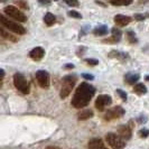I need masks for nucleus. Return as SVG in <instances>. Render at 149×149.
<instances>
[{"label":"nucleus","instance_id":"nucleus-3","mask_svg":"<svg viewBox=\"0 0 149 149\" xmlns=\"http://www.w3.org/2000/svg\"><path fill=\"white\" fill-rule=\"evenodd\" d=\"M76 83V76L75 75H66L62 80V88H61L60 95L62 99H65L68 97V94L72 92Z\"/></svg>","mask_w":149,"mask_h":149},{"label":"nucleus","instance_id":"nucleus-37","mask_svg":"<svg viewBox=\"0 0 149 149\" xmlns=\"http://www.w3.org/2000/svg\"><path fill=\"white\" fill-rule=\"evenodd\" d=\"M145 80H146V81H148V82H149V75H146V76H145Z\"/></svg>","mask_w":149,"mask_h":149},{"label":"nucleus","instance_id":"nucleus-7","mask_svg":"<svg viewBox=\"0 0 149 149\" xmlns=\"http://www.w3.org/2000/svg\"><path fill=\"white\" fill-rule=\"evenodd\" d=\"M125 113H126L125 109L119 107V105H117V107H113V108L109 109L108 111L105 112L104 119L108 120V121L113 120V119H119L120 117H122Z\"/></svg>","mask_w":149,"mask_h":149},{"label":"nucleus","instance_id":"nucleus-6","mask_svg":"<svg viewBox=\"0 0 149 149\" xmlns=\"http://www.w3.org/2000/svg\"><path fill=\"white\" fill-rule=\"evenodd\" d=\"M105 141L109 143V146L113 149H123L125 148V142L122 141V139L120 138L118 134H114L112 132L105 136Z\"/></svg>","mask_w":149,"mask_h":149},{"label":"nucleus","instance_id":"nucleus-10","mask_svg":"<svg viewBox=\"0 0 149 149\" xmlns=\"http://www.w3.org/2000/svg\"><path fill=\"white\" fill-rule=\"evenodd\" d=\"M118 134H119L120 138H123V139H130L131 138V128L130 126L127 125H121L118 127Z\"/></svg>","mask_w":149,"mask_h":149},{"label":"nucleus","instance_id":"nucleus-23","mask_svg":"<svg viewBox=\"0 0 149 149\" xmlns=\"http://www.w3.org/2000/svg\"><path fill=\"white\" fill-rule=\"evenodd\" d=\"M110 56H111V57H112V56H114V57H118V58H120V60H122L123 57H126V58L128 57V55H126L125 53H118V52H116V51H114V52L110 53Z\"/></svg>","mask_w":149,"mask_h":149},{"label":"nucleus","instance_id":"nucleus-11","mask_svg":"<svg viewBox=\"0 0 149 149\" xmlns=\"http://www.w3.org/2000/svg\"><path fill=\"white\" fill-rule=\"evenodd\" d=\"M45 55V51L44 48H42V47H35L33 51H30L29 53V56L30 58H33V60L35 61H40L43 57H44Z\"/></svg>","mask_w":149,"mask_h":149},{"label":"nucleus","instance_id":"nucleus-34","mask_svg":"<svg viewBox=\"0 0 149 149\" xmlns=\"http://www.w3.org/2000/svg\"><path fill=\"white\" fill-rule=\"evenodd\" d=\"M74 65L73 64H66V65H64V68H73Z\"/></svg>","mask_w":149,"mask_h":149},{"label":"nucleus","instance_id":"nucleus-22","mask_svg":"<svg viewBox=\"0 0 149 149\" xmlns=\"http://www.w3.org/2000/svg\"><path fill=\"white\" fill-rule=\"evenodd\" d=\"M132 2V0H128V1H113V0H111L110 1V3L111 5H113V6H127V5H130Z\"/></svg>","mask_w":149,"mask_h":149},{"label":"nucleus","instance_id":"nucleus-33","mask_svg":"<svg viewBox=\"0 0 149 149\" xmlns=\"http://www.w3.org/2000/svg\"><path fill=\"white\" fill-rule=\"evenodd\" d=\"M146 120H147L146 117H139V118H138V122H139V123H145Z\"/></svg>","mask_w":149,"mask_h":149},{"label":"nucleus","instance_id":"nucleus-35","mask_svg":"<svg viewBox=\"0 0 149 149\" xmlns=\"http://www.w3.org/2000/svg\"><path fill=\"white\" fill-rule=\"evenodd\" d=\"M45 149H61L60 147H55V146H48V147H46Z\"/></svg>","mask_w":149,"mask_h":149},{"label":"nucleus","instance_id":"nucleus-8","mask_svg":"<svg viewBox=\"0 0 149 149\" xmlns=\"http://www.w3.org/2000/svg\"><path fill=\"white\" fill-rule=\"evenodd\" d=\"M112 103V99L108 94H100L95 100V108L97 110L102 111L105 107L110 105Z\"/></svg>","mask_w":149,"mask_h":149},{"label":"nucleus","instance_id":"nucleus-14","mask_svg":"<svg viewBox=\"0 0 149 149\" xmlns=\"http://www.w3.org/2000/svg\"><path fill=\"white\" fill-rule=\"evenodd\" d=\"M139 79H140V75L138 73H132V72L127 73L126 76H125V80H126V82L128 84H134L137 81H139Z\"/></svg>","mask_w":149,"mask_h":149},{"label":"nucleus","instance_id":"nucleus-36","mask_svg":"<svg viewBox=\"0 0 149 149\" xmlns=\"http://www.w3.org/2000/svg\"><path fill=\"white\" fill-rule=\"evenodd\" d=\"M39 3H43V5H47V3H49L48 1H39Z\"/></svg>","mask_w":149,"mask_h":149},{"label":"nucleus","instance_id":"nucleus-17","mask_svg":"<svg viewBox=\"0 0 149 149\" xmlns=\"http://www.w3.org/2000/svg\"><path fill=\"white\" fill-rule=\"evenodd\" d=\"M108 31H109V30H108V27H107L105 25H101V26H97V27L94 28L93 34L97 35V36H104V35L108 34Z\"/></svg>","mask_w":149,"mask_h":149},{"label":"nucleus","instance_id":"nucleus-20","mask_svg":"<svg viewBox=\"0 0 149 149\" xmlns=\"http://www.w3.org/2000/svg\"><path fill=\"white\" fill-rule=\"evenodd\" d=\"M127 38L131 44H137L138 43V39L136 37V34H134V31H132V30H128L127 31Z\"/></svg>","mask_w":149,"mask_h":149},{"label":"nucleus","instance_id":"nucleus-21","mask_svg":"<svg viewBox=\"0 0 149 149\" xmlns=\"http://www.w3.org/2000/svg\"><path fill=\"white\" fill-rule=\"evenodd\" d=\"M120 37H121V31H120V29H118V28H112V38L116 40V43L117 42H119L120 40Z\"/></svg>","mask_w":149,"mask_h":149},{"label":"nucleus","instance_id":"nucleus-9","mask_svg":"<svg viewBox=\"0 0 149 149\" xmlns=\"http://www.w3.org/2000/svg\"><path fill=\"white\" fill-rule=\"evenodd\" d=\"M36 80H37L39 86H42L44 89L49 86V74H48V72H46V71H37Z\"/></svg>","mask_w":149,"mask_h":149},{"label":"nucleus","instance_id":"nucleus-19","mask_svg":"<svg viewBox=\"0 0 149 149\" xmlns=\"http://www.w3.org/2000/svg\"><path fill=\"white\" fill-rule=\"evenodd\" d=\"M134 90L137 94H140V95L147 93V88H146V85H145L143 83H138V84H136Z\"/></svg>","mask_w":149,"mask_h":149},{"label":"nucleus","instance_id":"nucleus-30","mask_svg":"<svg viewBox=\"0 0 149 149\" xmlns=\"http://www.w3.org/2000/svg\"><path fill=\"white\" fill-rule=\"evenodd\" d=\"M68 6H73V7H77L80 3H79V1H70V0H66L65 1Z\"/></svg>","mask_w":149,"mask_h":149},{"label":"nucleus","instance_id":"nucleus-5","mask_svg":"<svg viewBox=\"0 0 149 149\" xmlns=\"http://www.w3.org/2000/svg\"><path fill=\"white\" fill-rule=\"evenodd\" d=\"M5 14L7 16H9L10 18H14L16 22H27V17L24 15V13H22L15 6H7V7L5 8Z\"/></svg>","mask_w":149,"mask_h":149},{"label":"nucleus","instance_id":"nucleus-13","mask_svg":"<svg viewBox=\"0 0 149 149\" xmlns=\"http://www.w3.org/2000/svg\"><path fill=\"white\" fill-rule=\"evenodd\" d=\"M89 149H107L100 138H93L89 141Z\"/></svg>","mask_w":149,"mask_h":149},{"label":"nucleus","instance_id":"nucleus-2","mask_svg":"<svg viewBox=\"0 0 149 149\" xmlns=\"http://www.w3.org/2000/svg\"><path fill=\"white\" fill-rule=\"evenodd\" d=\"M0 25H1L2 27H5L6 29L17 34V35H24V34L26 33V29L22 27V25L17 24L16 22L9 19L6 16L1 15V14H0Z\"/></svg>","mask_w":149,"mask_h":149},{"label":"nucleus","instance_id":"nucleus-15","mask_svg":"<svg viewBox=\"0 0 149 149\" xmlns=\"http://www.w3.org/2000/svg\"><path fill=\"white\" fill-rule=\"evenodd\" d=\"M92 117H93V111L91 109H84L81 112H79V114H77L79 120H88Z\"/></svg>","mask_w":149,"mask_h":149},{"label":"nucleus","instance_id":"nucleus-28","mask_svg":"<svg viewBox=\"0 0 149 149\" xmlns=\"http://www.w3.org/2000/svg\"><path fill=\"white\" fill-rule=\"evenodd\" d=\"M19 7H22V8H25V9H28V3L26 2V1H17L16 2Z\"/></svg>","mask_w":149,"mask_h":149},{"label":"nucleus","instance_id":"nucleus-1","mask_svg":"<svg viewBox=\"0 0 149 149\" xmlns=\"http://www.w3.org/2000/svg\"><path fill=\"white\" fill-rule=\"evenodd\" d=\"M95 93L94 86L86 82H83L79 85V88L75 91V94L72 99V105L76 109L84 108L90 103L92 97Z\"/></svg>","mask_w":149,"mask_h":149},{"label":"nucleus","instance_id":"nucleus-31","mask_svg":"<svg viewBox=\"0 0 149 149\" xmlns=\"http://www.w3.org/2000/svg\"><path fill=\"white\" fill-rule=\"evenodd\" d=\"M82 77L83 79H85V80H89V81L93 80V75H91V74H85V73H83Z\"/></svg>","mask_w":149,"mask_h":149},{"label":"nucleus","instance_id":"nucleus-24","mask_svg":"<svg viewBox=\"0 0 149 149\" xmlns=\"http://www.w3.org/2000/svg\"><path fill=\"white\" fill-rule=\"evenodd\" d=\"M68 16L70 17H73V18H77V19H81L82 18V15L80 13H77V11H74V10L68 11Z\"/></svg>","mask_w":149,"mask_h":149},{"label":"nucleus","instance_id":"nucleus-4","mask_svg":"<svg viewBox=\"0 0 149 149\" xmlns=\"http://www.w3.org/2000/svg\"><path fill=\"white\" fill-rule=\"evenodd\" d=\"M14 85L17 88V90H19L24 94H28L29 93L30 88H29V84H28V81L20 73H16L14 75Z\"/></svg>","mask_w":149,"mask_h":149},{"label":"nucleus","instance_id":"nucleus-29","mask_svg":"<svg viewBox=\"0 0 149 149\" xmlns=\"http://www.w3.org/2000/svg\"><path fill=\"white\" fill-rule=\"evenodd\" d=\"M146 17H147L146 15H140V14H136L134 18L136 19V20H143V19L146 18Z\"/></svg>","mask_w":149,"mask_h":149},{"label":"nucleus","instance_id":"nucleus-18","mask_svg":"<svg viewBox=\"0 0 149 149\" xmlns=\"http://www.w3.org/2000/svg\"><path fill=\"white\" fill-rule=\"evenodd\" d=\"M44 22L47 26H52V25H54L55 22H56V17L53 15L52 13H47V14L44 16Z\"/></svg>","mask_w":149,"mask_h":149},{"label":"nucleus","instance_id":"nucleus-25","mask_svg":"<svg viewBox=\"0 0 149 149\" xmlns=\"http://www.w3.org/2000/svg\"><path fill=\"white\" fill-rule=\"evenodd\" d=\"M117 93L119 94V97L123 100V101H126L127 100V97H128V95H127V93L125 92V91H122V90H120V89H118L117 90Z\"/></svg>","mask_w":149,"mask_h":149},{"label":"nucleus","instance_id":"nucleus-26","mask_svg":"<svg viewBox=\"0 0 149 149\" xmlns=\"http://www.w3.org/2000/svg\"><path fill=\"white\" fill-rule=\"evenodd\" d=\"M139 136L141 137V138H147L149 136V130L148 129H141V130H139Z\"/></svg>","mask_w":149,"mask_h":149},{"label":"nucleus","instance_id":"nucleus-12","mask_svg":"<svg viewBox=\"0 0 149 149\" xmlns=\"http://www.w3.org/2000/svg\"><path fill=\"white\" fill-rule=\"evenodd\" d=\"M131 22V17L126 15H117L114 17V22L118 25V26H127L129 22Z\"/></svg>","mask_w":149,"mask_h":149},{"label":"nucleus","instance_id":"nucleus-27","mask_svg":"<svg viewBox=\"0 0 149 149\" xmlns=\"http://www.w3.org/2000/svg\"><path fill=\"white\" fill-rule=\"evenodd\" d=\"M85 62H86V63H89L90 65H92V66H95V65L99 64V61L94 60V58H86Z\"/></svg>","mask_w":149,"mask_h":149},{"label":"nucleus","instance_id":"nucleus-32","mask_svg":"<svg viewBox=\"0 0 149 149\" xmlns=\"http://www.w3.org/2000/svg\"><path fill=\"white\" fill-rule=\"evenodd\" d=\"M3 76H5V72H3V70H1V68H0V86H1V84H2Z\"/></svg>","mask_w":149,"mask_h":149},{"label":"nucleus","instance_id":"nucleus-16","mask_svg":"<svg viewBox=\"0 0 149 149\" xmlns=\"http://www.w3.org/2000/svg\"><path fill=\"white\" fill-rule=\"evenodd\" d=\"M0 36L2 38H6L8 40H11V42H17V38L14 37L10 33H8L7 29L5 27H2L1 25H0Z\"/></svg>","mask_w":149,"mask_h":149}]
</instances>
